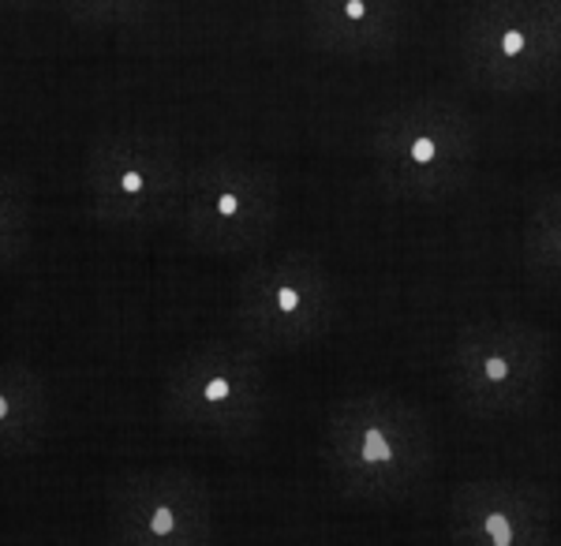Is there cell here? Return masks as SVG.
<instances>
[{
	"mask_svg": "<svg viewBox=\"0 0 561 546\" xmlns=\"http://www.w3.org/2000/svg\"><path fill=\"white\" fill-rule=\"evenodd\" d=\"M550 490L528 479H468L449 494L446 532L460 546H542L554 539Z\"/></svg>",
	"mask_w": 561,
	"mask_h": 546,
	"instance_id": "cell-10",
	"label": "cell"
},
{
	"mask_svg": "<svg viewBox=\"0 0 561 546\" xmlns=\"http://www.w3.org/2000/svg\"><path fill=\"white\" fill-rule=\"evenodd\" d=\"M266 412V352L243 337H206L180 352L161 378V416L195 439L248 442Z\"/></svg>",
	"mask_w": 561,
	"mask_h": 546,
	"instance_id": "cell-4",
	"label": "cell"
},
{
	"mask_svg": "<svg viewBox=\"0 0 561 546\" xmlns=\"http://www.w3.org/2000/svg\"><path fill=\"white\" fill-rule=\"evenodd\" d=\"M307 42L341 60H386L409 26V0H300Z\"/></svg>",
	"mask_w": 561,
	"mask_h": 546,
	"instance_id": "cell-11",
	"label": "cell"
},
{
	"mask_svg": "<svg viewBox=\"0 0 561 546\" xmlns=\"http://www.w3.org/2000/svg\"><path fill=\"white\" fill-rule=\"evenodd\" d=\"M341 318V285L319 254L288 248L248 266L232 296L243 341L270 352H300L325 341Z\"/></svg>",
	"mask_w": 561,
	"mask_h": 546,
	"instance_id": "cell-7",
	"label": "cell"
},
{
	"mask_svg": "<svg viewBox=\"0 0 561 546\" xmlns=\"http://www.w3.org/2000/svg\"><path fill=\"white\" fill-rule=\"evenodd\" d=\"M285 191L274 166L248 153H206L187 169L176 225L198 254L240 259L274 240Z\"/></svg>",
	"mask_w": 561,
	"mask_h": 546,
	"instance_id": "cell-6",
	"label": "cell"
},
{
	"mask_svg": "<svg viewBox=\"0 0 561 546\" xmlns=\"http://www.w3.org/2000/svg\"><path fill=\"white\" fill-rule=\"evenodd\" d=\"M367 158L378 187L401 203H446L476 172L479 127L465 102L449 94H415L375 116Z\"/></svg>",
	"mask_w": 561,
	"mask_h": 546,
	"instance_id": "cell-2",
	"label": "cell"
},
{
	"mask_svg": "<svg viewBox=\"0 0 561 546\" xmlns=\"http://www.w3.org/2000/svg\"><path fill=\"white\" fill-rule=\"evenodd\" d=\"M187 158L158 127H105L83 158V198L94 225L142 236L176 221L187 187Z\"/></svg>",
	"mask_w": 561,
	"mask_h": 546,
	"instance_id": "cell-3",
	"label": "cell"
},
{
	"mask_svg": "<svg viewBox=\"0 0 561 546\" xmlns=\"http://www.w3.org/2000/svg\"><path fill=\"white\" fill-rule=\"evenodd\" d=\"M554 349L524 318H476L446 352L449 394L476 420H520L547 397Z\"/></svg>",
	"mask_w": 561,
	"mask_h": 546,
	"instance_id": "cell-5",
	"label": "cell"
},
{
	"mask_svg": "<svg viewBox=\"0 0 561 546\" xmlns=\"http://www.w3.org/2000/svg\"><path fill=\"white\" fill-rule=\"evenodd\" d=\"M45 4H53V0H0V8H8V12H34Z\"/></svg>",
	"mask_w": 561,
	"mask_h": 546,
	"instance_id": "cell-17",
	"label": "cell"
},
{
	"mask_svg": "<svg viewBox=\"0 0 561 546\" xmlns=\"http://www.w3.org/2000/svg\"><path fill=\"white\" fill-rule=\"evenodd\" d=\"M49 431V386L31 363L0 356V460L34 453Z\"/></svg>",
	"mask_w": 561,
	"mask_h": 546,
	"instance_id": "cell-12",
	"label": "cell"
},
{
	"mask_svg": "<svg viewBox=\"0 0 561 546\" xmlns=\"http://www.w3.org/2000/svg\"><path fill=\"white\" fill-rule=\"evenodd\" d=\"M457 49L465 76L491 94H539L561 79V45L531 0H472Z\"/></svg>",
	"mask_w": 561,
	"mask_h": 546,
	"instance_id": "cell-8",
	"label": "cell"
},
{
	"mask_svg": "<svg viewBox=\"0 0 561 546\" xmlns=\"http://www.w3.org/2000/svg\"><path fill=\"white\" fill-rule=\"evenodd\" d=\"M322 468L330 487L348 502H404L434 468L427 416L389 389L352 394L325 420Z\"/></svg>",
	"mask_w": 561,
	"mask_h": 546,
	"instance_id": "cell-1",
	"label": "cell"
},
{
	"mask_svg": "<svg viewBox=\"0 0 561 546\" xmlns=\"http://www.w3.org/2000/svg\"><path fill=\"white\" fill-rule=\"evenodd\" d=\"M108 539L121 546H206L217 535V502L187 468H131L105 490Z\"/></svg>",
	"mask_w": 561,
	"mask_h": 546,
	"instance_id": "cell-9",
	"label": "cell"
},
{
	"mask_svg": "<svg viewBox=\"0 0 561 546\" xmlns=\"http://www.w3.org/2000/svg\"><path fill=\"white\" fill-rule=\"evenodd\" d=\"M38 232V203L31 180L0 166V270H12L26 259Z\"/></svg>",
	"mask_w": 561,
	"mask_h": 546,
	"instance_id": "cell-14",
	"label": "cell"
},
{
	"mask_svg": "<svg viewBox=\"0 0 561 546\" xmlns=\"http://www.w3.org/2000/svg\"><path fill=\"white\" fill-rule=\"evenodd\" d=\"M524 266L561 288V187L539 191L520 221Z\"/></svg>",
	"mask_w": 561,
	"mask_h": 546,
	"instance_id": "cell-13",
	"label": "cell"
},
{
	"mask_svg": "<svg viewBox=\"0 0 561 546\" xmlns=\"http://www.w3.org/2000/svg\"><path fill=\"white\" fill-rule=\"evenodd\" d=\"M71 23L90 26V31H116V26H135L150 15L153 0H53Z\"/></svg>",
	"mask_w": 561,
	"mask_h": 546,
	"instance_id": "cell-15",
	"label": "cell"
},
{
	"mask_svg": "<svg viewBox=\"0 0 561 546\" xmlns=\"http://www.w3.org/2000/svg\"><path fill=\"white\" fill-rule=\"evenodd\" d=\"M531 4L539 8V15L547 20L550 34H554V42L561 45V0H531Z\"/></svg>",
	"mask_w": 561,
	"mask_h": 546,
	"instance_id": "cell-16",
	"label": "cell"
}]
</instances>
